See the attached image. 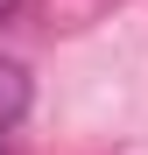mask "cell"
Returning a JSON list of instances; mask_svg holds the SVG:
<instances>
[{
    "mask_svg": "<svg viewBox=\"0 0 148 155\" xmlns=\"http://www.w3.org/2000/svg\"><path fill=\"white\" fill-rule=\"evenodd\" d=\"M0 155H7V148H0Z\"/></svg>",
    "mask_w": 148,
    "mask_h": 155,
    "instance_id": "3",
    "label": "cell"
},
{
    "mask_svg": "<svg viewBox=\"0 0 148 155\" xmlns=\"http://www.w3.org/2000/svg\"><path fill=\"white\" fill-rule=\"evenodd\" d=\"M28 113V71L21 64H0V134Z\"/></svg>",
    "mask_w": 148,
    "mask_h": 155,
    "instance_id": "1",
    "label": "cell"
},
{
    "mask_svg": "<svg viewBox=\"0 0 148 155\" xmlns=\"http://www.w3.org/2000/svg\"><path fill=\"white\" fill-rule=\"evenodd\" d=\"M14 14H21V0H0V28H7V21H14Z\"/></svg>",
    "mask_w": 148,
    "mask_h": 155,
    "instance_id": "2",
    "label": "cell"
}]
</instances>
